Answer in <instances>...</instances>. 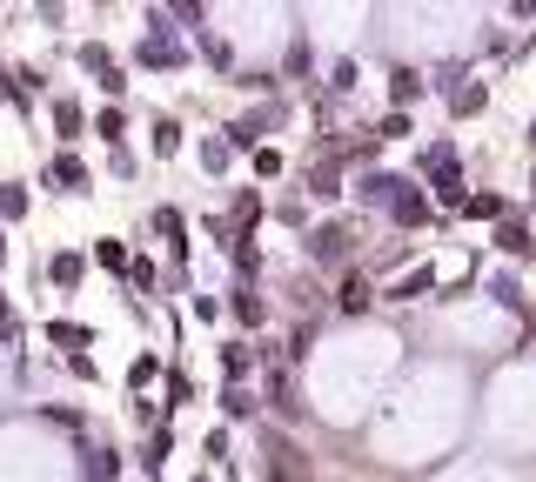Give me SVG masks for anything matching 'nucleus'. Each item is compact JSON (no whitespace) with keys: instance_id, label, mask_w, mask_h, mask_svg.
I'll use <instances>...</instances> for the list:
<instances>
[{"instance_id":"nucleus-1","label":"nucleus","mask_w":536,"mask_h":482,"mask_svg":"<svg viewBox=\"0 0 536 482\" xmlns=\"http://www.w3.org/2000/svg\"><path fill=\"white\" fill-rule=\"evenodd\" d=\"M134 67H188V47L175 41L168 14H148V34L134 41Z\"/></svg>"},{"instance_id":"nucleus-2","label":"nucleus","mask_w":536,"mask_h":482,"mask_svg":"<svg viewBox=\"0 0 536 482\" xmlns=\"http://www.w3.org/2000/svg\"><path fill=\"white\" fill-rule=\"evenodd\" d=\"M309 255H315L322 268L349 262V255H356V228H342V221H329V228H315V235H309Z\"/></svg>"},{"instance_id":"nucleus-3","label":"nucleus","mask_w":536,"mask_h":482,"mask_svg":"<svg viewBox=\"0 0 536 482\" xmlns=\"http://www.w3.org/2000/svg\"><path fill=\"white\" fill-rule=\"evenodd\" d=\"M74 61L88 67V74H94V81H101L108 94H121V88H128V74H121V61H114V54H108L101 41H81V54H74Z\"/></svg>"},{"instance_id":"nucleus-4","label":"nucleus","mask_w":536,"mask_h":482,"mask_svg":"<svg viewBox=\"0 0 536 482\" xmlns=\"http://www.w3.org/2000/svg\"><path fill=\"white\" fill-rule=\"evenodd\" d=\"M268 476L302 482V449H289V436H268Z\"/></svg>"},{"instance_id":"nucleus-5","label":"nucleus","mask_w":536,"mask_h":482,"mask_svg":"<svg viewBox=\"0 0 536 482\" xmlns=\"http://www.w3.org/2000/svg\"><path fill=\"white\" fill-rule=\"evenodd\" d=\"M429 288H436V268H429V262H416L409 275H396V282L382 288V295H389V302H416V295H429Z\"/></svg>"},{"instance_id":"nucleus-6","label":"nucleus","mask_w":536,"mask_h":482,"mask_svg":"<svg viewBox=\"0 0 536 482\" xmlns=\"http://www.w3.org/2000/svg\"><path fill=\"white\" fill-rule=\"evenodd\" d=\"M47 181H54L61 195H88V168H81L74 154H54V168H47Z\"/></svg>"},{"instance_id":"nucleus-7","label":"nucleus","mask_w":536,"mask_h":482,"mask_svg":"<svg viewBox=\"0 0 536 482\" xmlns=\"http://www.w3.org/2000/svg\"><path fill=\"white\" fill-rule=\"evenodd\" d=\"M402 188H409V181H396V175H369V181H362V201H369V208H396Z\"/></svg>"},{"instance_id":"nucleus-8","label":"nucleus","mask_w":536,"mask_h":482,"mask_svg":"<svg viewBox=\"0 0 536 482\" xmlns=\"http://www.w3.org/2000/svg\"><path fill=\"white\" fill-rule=\"evenodd\" d=\"M490 108V88L483 81H469V88H449V114H483Z\"/></svg>"},{"instance_id":"nucleus-9","label":"nucleus","mask_w":536,"mask_h":482,"mask_svg":"<svg viewBox=\"0 0 536 482\" xmlns=\"http://www.w3.org/2000/svg\"><path fill=\"white\" fill-rule=\"evenodd\" d=\"M47 275H54V288H74V282H81V275H88V262H81L74 248H61V255L47 262Z\"/></svg>"},{"instance_id":"nucleus-10","label":"nucleus","mask_w":536,"mask_h":482,"mask_svg":"<svg viewBox=\"0 0 536 482\" xmlns=\"http://www.w3.org/2000/svg\"><path fill=\"white\" fill-rule=\"evenodd\" d=\"M416 94H423V74H416V67H396V74H389V101H396V108H409Z\"/></svg>"},{"instance_id":"nucleus-11","label":"nucleus","mask_w":536,"mask_h":482,"mask_svg":"<svg viewBox=\"0 0 536 482\" xmlns=\"http://www.w3.org/2000/svg\"><path fill=\"white\" fill-rule=\"evenodd\" d=\"M248 369H255V349H248V342H228L222 349V375L228 382H248Z\"/></svg>"},{"instance_id":"nucleus-12","label":"nucleus","mask_w":536,"mask_h":482,"mask_svg":"<svg viewBox=\"0 0 536 482\" xmlns=\"http://www.w3.org/2000/svg\"><path fill=\"white\" fill-rule=\"evenodd\" d=\"M94 262L114 268V275H128V241H121V235H101V241H94Z\"/></svg>"},{"instance_id":"nucleus-13","label":"nucleus","mask_w":536,"mask_h":482,"mask_svg":"<svg viewBox=\"0 0 536 482\" xmlns=\"http://www.w3.org/2000/svg\"><path fill=\"white\" fill-rule=\"evenodd\" d=\"M335 308H342V315H362V308H369V282H362V275H349V282L335 288Z\"/></svg>"},{"instance_id":"nucleus-14","label":"nucleus","mask_w":536,"mask_h":482,"mask_svg":"<svg viewBox=\"0 0 536 482\" xmlns=\"http://www.w3.org/2000/svg\"><path fill=\"white\" fill-rule=\"evenodd\" d=\"M81 128H88L81 108H74V101H54V134H61V141H81Z\"/></svg>"},{"instance_id":"nucleus-15","label":"nucleus","mask_w":536,"mask_h":482,"mask_svg":"<svg viewBox=\"0 0 536 482\" xmlns=\"http://www.w3.org/2000/svg\"><path fill=\"white\" fill-rule=\"evenodd\" d=\"M47 342H61V349L74 355V349H88L94 335H88V329H74V322H47Z\"/></svg>"},{"instance_id":"nucleus-16","label":"nucleus","mask_w":536,"mask_h":482,"mask_svg":"<svg viewBox=\"0 0 536 482\" xmlns=\"http://www.w3.org/2000/svg\"><path fill=\"white\" fill-rule=\"evenodd\" d=\"M94 134L121 148V134H128V114H121V108H101V114H94Z\"/></svg>"},{"instance_id":"nucleus-17","label":"nucleus","mask_w":536,"mask_h":482,"mask_svg":"<svg viewBox=\"0 0 536 482\" xmlns=\"http://www.w3.org/2000/svg\"><path fill=\"white\" fill-rule=\"evenodd\" d=\"M255 221H262V195H255V188H242V195H235V228H255Z\"/></svg>"},{"instance_id":"nucleus-18","label":"nucleus","mask_w":536,"mask_h":482,"mask_svg":"<svg viewBox=\"0 0 536 482\" xmlns=\"http://www.w3.org/2000/svg\"><path fill=\"white\" fill-rule=\"evenodd\" d=\"M155 154H181V121H168V114L155 121Z\"/></svg>"},{"instance_id":"nucleus-19","label":"nucleus","mask_w":536,"mask_h":482,"mask_svg":"<svg viewBox=\"0 0 536 482\" xmlns=\"http://www.w3.org/2000/svg\"><path fill=\"white\" fill-rule=\"evenodd\" d=\"M161 375V355H134V369H128V389H148Z\"/></svg>"},{"instance_id":"nucleus-20","label":"nucleus","mask_w":536,"mask_h":482,"mask_svg":"<svg viewBox=\"0 0 536 482\" xmlns=\"http://www.w3.org/2000/svg\"><path fill=\"white\" fill-rule=\"evenodd\" d=\"M248 409H255V395H248L242 382H228L222 389V416H248Z\"/></svg>"},{"instance_id":"nucleus-21","label":"nucleus","mask_w":536,"mask_h":482,"mask_svg":"<svg viewBox=\"0 0 536 482\" xmlns=\"http://www.w3.org/2000/svg\"><path fill=\"white\" fill-rule=\"evenodd\" d=\"M402 134H409V108H396V114L376 121V141H402Z\"/></svg>"},{"instance_id":"nucleus-22","label":"nucleus","mask_w":536,"mask_h":482,"mask_svg":"<svg viewBox=\"0 0 536 482\" xmlns=\"http://www.w3.org/2000/svg\"><path fill=\"white\" fill-rule=\"evenodd\" d=\"M309 195L335 201V195H342V175H335V168H315V175H309Z\"/></svg>"},{"instance_id":"nucleus-23","label":"nucleus","mask_w":536,"mask_h":482,"mask_svg":"<svg viewBox=\"0 0 536 482\" xmlns=\"http://www.w3.org/2000/svg\"><path fill=\"white\" fill-rule=\"evenodd\" d=\"M463 215H476V221H496V215H503V201H496V195H463Z\"/></svg>"},{"instance_id":"nucleus-24","label":"nucleus","mask_w":536,"mask_h":482,"mask_svg":"<svg viewBox=\"0 0 536 482\" xmlns=\"http://www.w3.org/2000/svg\"><path fill=\"white\" fill-rule=\"evenodd\" d=\"M27 94H34V88H21V74L0 67V101H7V108H27Z\"/></svg>"},{"instance_id":"nucleus-25","label":"nucleus","mask_w":536,"mask_h":482,"mask_svg":"<svg viewBox=\"0 0 536 482\" xmlns=\"http://www.w3.org/2000/svg\"><path fill=\"white\" fill-rule=\"evenodd\" d=\"M201 168L208 175H228V141H201Z\"/></svg>"},{"instance_id":"nucleus-26","label":"nucleus","mask_w":536,"mask_h":482,"mask_svg":"<svg viewBox=\"0 0 536 482\" xmlns=\"http://www.w3.org/2000/svg\"><path fill=\"white\" fill-rule=\"evenodd\" d=\"M0 215H7V221L27 215V188H21V181H7V188H0Z\"/></svg>"},{"instance_id":"nucleus-27","label":"nucleus","mask_w":536,"mask_h":482,"mask_svg":"<svg viewBox=\"0 0 536 482\" xmlns=\"http://www.w3.org/2000/svg\"><path fill=\"white\" fill-rule=\"evenodd\" d=\"M496 248H510V255H523V248H536V241L523 235V228H516V221H503V228H496Z\"/></svg>"},{"instance_id":"nucleus-28","label":"nucleus","mask_w":536,"mask_h":482,"mask_svg":"<svg viewBox=\"0 0 536 482\" xmlns=\"http://www.w3.org/2000/svg\"><path fill=\"white\" fill-rule=\"evenodd\" d=\"M329 94H356V61H335V74H329Z\"/></svg>"},{"instance_id":"nucleus-29","label":"nucleus","mask_w":536,"mask_h":482,"mask_svg":"<svg viewBox=\"0 0 536 482\" xmlns=\"http://www.w3.org/2000/svg\"><path fill=\"white\" fill-rule=\"evenodd\" d=\"M235 315H242V329H262V315H268V308L255 302V295H235Z\"/></svg>"},{"instance_id":"nucleus-30","label":"nucleus","mask_w":536,"mask_h":482,"mask_svg":"<svg viewBox=\"0 0 536 482\" xmlns=\"http://www.w3.org/2000/svg\"><path fill=\"white\" fill-rule=\"evenodd\" d=\"M181 402H195V389H188V375H168V402H161V409H181Z\"/></svg>"},{"instance_id":"nucleus-31","label":"nucleus","mask_w":536,"mask_h":482,"mask_svg":"<svg viewBox=\"0 0 536 482\" xmlns=\"http://www.w3.org/2000/svg\"><path fill=\"white\" fill-rule=\"evenodd\" d=\"M88 482H114V456H108V449H94V462H88Z\"/></svg>"},{"instance_id":"nucleus-32","label":"nucleus","mask_w":536,"mask_h":482,"mask_svg":"<svg viewBox=\"0 0 536 482\" xmlns=\"http://www.w3.org/2000/svg\"><path fill=\"white\" fill-rule=\"evenodd\" d=\"M255 175H262V181H275V175H282V154H275V148H262V154H255Z\"/></svg>"},{"instance_id":"nucleus-33","label":"nucleus","mask_w":536,"mask_h":482,"mask_svg":"<svg viewBox=\"0 0 536 482\" xmlns=\"http://www.w3.org/2000/svg\"><path fill=\"white\" fill-rule=\"evenodd\" d=\"M128 288H155V262H128Z\"/></svg>"},{"instance_id":"nucleus-34","label":"nucleus","mask_w":536,"mask_h":482,"mask_svg":"<svg viewBox=\"0 0 536 482\" xmlns=\"http://www.w3.org/2000/svg\"><path fill=\"white\" fill-rule=\"evenodd\" d=\"M168 14H181L188 27H201V0H168Z\"/></svg>"},{"instance_id":"nucleus-35","label":"nucleus","mask_w":536,"mask_h":482,"mask_svg":"<svg viewBox=\"0 0 536 482\" xmlns=\"http://www.w3.org/2000/svg\"><path fill=\"white\" fill-rule=\"evenodd\" d=\"M275 221H289V228H302V221H309V208H302V201H282V208H275Z\"/></svg>"},{"instance_id":"nucleus-36","label":"nucleus","mask_w":536,"mask_h":482,"mask_svg":"<svg viewBox=\"0 0 536 482\" xmlns=\"http://www.w3.org/2000/svg\"><path fill=\"white\" fill-rule=\"evenodd\" d=\"M201 54H208L215 67H228V41H215V34H201Z\"/></svg>"},{"instance_id":"nucleus-37","label":"nucleus","mask_w":536,"mask_h":482,"mask_svg":"<svg viewBox=\"0 0 536 482\" xmlns=\"http://www.w3.org/2000/svg\"><path fill=\"white\" fill-rule=\"evenodd\" d=\"M516 14H523V21H536V0H510Z\"/></svg>"},{"instance_id":"nucleus-38","label":"nucleus","mask_w":536,"mask_h":482,"mask_svg":"<svg viewBox=\"0 0 536 482\" xmlns=\"http://www.w3.org/2000/svg\"><path fill=\"white\" fill-rule=\"evenodd\" d=\"M530 188H536V181H530Z\"/></svg>"}]
</instances>
